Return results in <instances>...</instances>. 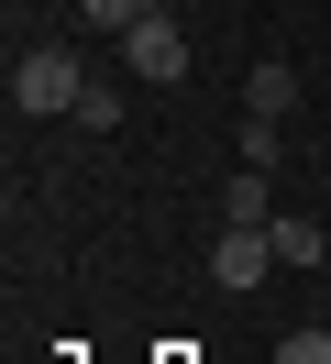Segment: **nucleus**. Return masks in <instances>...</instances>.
Segmentation results:
<instances>
[{
    "mask_svg": "<svg viewBox=\"0 0 331 364\" xmlns=\"http://www.w3.org/2000/svg\"><path fill=\"white\" fill-rule=\"evenodd\" d=\"M11 100H22L33 122H56V111H78V100H88V77H78V55H66V45H33V55L11 67Z\"/></svg>",
    "mask_w": 331,
    "mask_h": 364,
    "instance_id": "1",
    "label": "nucleus"
},
{
    "mask_svg": "<svg viewBox=\"0 0 331 364\" xmlns=\"http://www.w3.org/2000/svg\"><path fill=\"white\" fill-rule=\"evenodd\" d=\"M210 276H221V287H265V276H276V232H265V221H221V243H210Z\"/></svg>",
    "mask_w": 331,
    "mask_h": 364,
    "instance_id": "2",
    "label": "nucleus"
},
{
    "mask_svg": "<svg viewBox=\"0 0 331 364\" xmlns=\"http://www.w3.org/2000/svg\"><path fill=\"white\" fill-rule=\"evenodd\" d=\"M122 67L144 77V89H166V77H188V33H177L166 11H144V23L122 33Z\"/></svg>",
    "mask_w": 331,
    "mask_h": 364,
    "instance_id": "3",
    "label": "nucleus"
},
{
    "mask_svg": "<svg viewBox=\"0 0 331 364\" xmlns=\"http://www.w3.org/2000/svg\"><path fill=\"white\" fill-rule=\"evenodd\" d=\"M265 232H276V265H320L331 254V221H298V210H276Z\"/></svg>",
    "mask_w": 331,
    "mask_h": 364,
    "instance_id": "4",
    "label": "nucleus"
},
{
    "mask_svg": "<svg viewBox=\"0 0 331 364\" xmlns=\"http://www.w3.org/2000/svg\"><path fill=\"white\" fill-rule=\"evenodd\" d=\"M287 100H298V77H287L276 55H265V67L243 77V111H254V122H287Z\"/></svg>",
    "mask_w": 331,
    "mask_h": 364,
    "instance_id": "5",
    "label": "nucleus"
},
{
    "mask_svg": "<svg viewBox=\"0 0 331 364\" xmlns=\"http://www.w3.org/2000/svg\"><path fill=\"white\" fill-rule=\"evenodd\" d=\"M221 221H276V188H265V166H243V177L221 188Z\"/></svg>",
    "mask_w": 331,
    "mask_h": 364,
    "instance_id": "6",
    "label": "nucleus"
},
{
    "mask_svg": "<svg viewBox=\"0 0 331 364\" xmlns=\"http://www.w3.org/2000/svg\"><path fill=\"white\" fill-rule=\"evenodd\" d=\"M144 11H154V0H78V23H88V33H110V45H122Z\"/></svg>",
    "mask_w": 331,
    "mask_h": 364,
    "instance_id": "7",
    "label": "nucleus"
},
{
    "mask_svg": "<svg viewBox=\"0 0 331 364\" xmlns=\"http://www.w3.org/2000/svg\"><path fill=\"white\" fill-rule=\"evenodd\" d=\"M66 122H78V133H122V89H88Z\"/></svg>",
    "mask_w": 331,
    "mask_h": 364,
    "instance_id": "8",
    "label": "nucleus"
}]
</instances>
